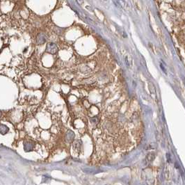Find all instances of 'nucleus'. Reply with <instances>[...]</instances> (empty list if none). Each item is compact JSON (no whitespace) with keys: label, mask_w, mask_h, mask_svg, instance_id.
Instances as JSON below:
<instances>
[{"label":"nucleus","mask_w":185,"mask_h":185,"mask_svg":"<svg viewBox=\"0 0 185 185\" xmlns=\"http://www.w3.org/2000/svg\"><path fill=\"white\" fill-rule=\"evenodd\" d=\"M47 36L45 34H39L37 37V43L38 44H42L46 41Z\"/></svg>","instance_id":"7ed1b4c3"},{"label":"nucleus","mask_w":185,"mask_h":185,"mask_svg":"<svg viewBox=\"0 0 185 185\" xmlns=\"http://www.w3.org/2000/svg\"><path fill=\"white\" fill-rule=\"evenodd\" d=\"M125 62H126V65H127V66H129V62L128 61H127V57L125 58Z\"/></svg>","instance_id":"1a4fd4ad"},{"label":"nucleus","mask_w":185,"mask_h":185,"mask_svg":"<svg viewBox=\"0 0 185 185\" xmlns=\"http://www.w3.org/2000/svg\"><path fill=\"white\" fill-rule=\"evenodd\" d=\"M146 160H148V161H152L154 160V154H152V153H150V154H148V156L146 157Z\"/></svg>","instance_id":"423d86ee"},{"label":"nucleus","mask_w":185,"mask_h":185,"mask_svg":"<svg viewBox=\"0 0 185 185\" xmlns=\"http://www.w3.org/2000/svg\"><path fill=\"white\" fill-rule=\"evenodd\" d=\"M166 156H167V160H168V162H170L171 160H170V155L169 154H166Z\"/></svg>","instance_id":"6e6552de"},{"label":"nucleus","mask_w":185,"mask_h":185,"mask_svg":"<svg viewBox=\"0 0 185 185\" xmlns=\"http://www.w3.org/2000/svg\"><path fill=\"white\" fill-rule=\"evenodd\" d=\"M76 1L79 5H82L84 4V0H76Z\"/></svg>","instance_id":"0eeeda50"},{"label":"nucleus","mask_w":185,"mask_h":185,"mask_svg":"<svg viewBox=\"0 0 185 185\" xmlns=\"http://www.w3.org/2000/svg\"><path fill=\"white\" fill-rule=\"evenodd\" d=\"M46 51L51 54H54L58 51V47L55 43L53 42H49L47 43L46 47Z\"/></svg>","instance_id":"f257e3e1"},{"label":"nucleus","mask_w":185,"mask_h":185,"mask_svg":"<svg viewBox=\"0 0 185 185\" xmlns=\"http://www.w3.org/2000/svg\"><path fill=\"white\" fill-rule=\"evenodd\" d=\"M24 146H25V150L26 151H30V150L33 149V145L31 143H29V142L28 143L25 142L24 144Z\"/></svg>","instance_id":"39448f33"},{"label":"nucleus","mask_w":185,"mask_h":185,"mask_svg":"<svg viewBox=\"0 0 185 185\" xmlns=\"http://www.w3.org/2000/svg\"><path fill=\"white\" fill-rule=\"evenodd\" d=\"M8 132V127L3 124H0V133L1 134H6Z\"/></svg>","instance_id":"20e7f679"},{"label":"nucleus","mask_w":185,"mask_h":185,"mask_svg":"<svg viewBox=\"0 0 185 185\" xmlns=\"http://www.w3.org/2000/svg\"><path fill=\"white\" fill-rule=\"evenodd\" d=\"M123 37H125V38H127V36H126L125 33H123Z\"/></svg>","instance_id":"9d476101"},{"label":"nucleus","mask_w":185,"mask_h":185,"mask_svg":"<svg viewBox=\"0 0 185 185\" xmlns=\"http://www.w3.org/2000/svg\"><path fill=\"white\" fill-rule=\"evenodd\" d=\"M1 111H0V117H1Z\"/></svg>","instance_id":"9b49d317"},{"label":"nucleus","mask_w":185,"mask_h":185,"mask_svg":"<svg viewBox=\"0 0 185 185\" xmlns=\"http://www.w3.org/2000/svg\"><path fill=\"white\" fill-rule=\"evenodd\" d=\"M74 139H75V134L72 132L71 130H68L66 132V141L68 143H70V142H72L74 141Z\"/></svg>","instance_id":"f03ea898"}]
</instances>
